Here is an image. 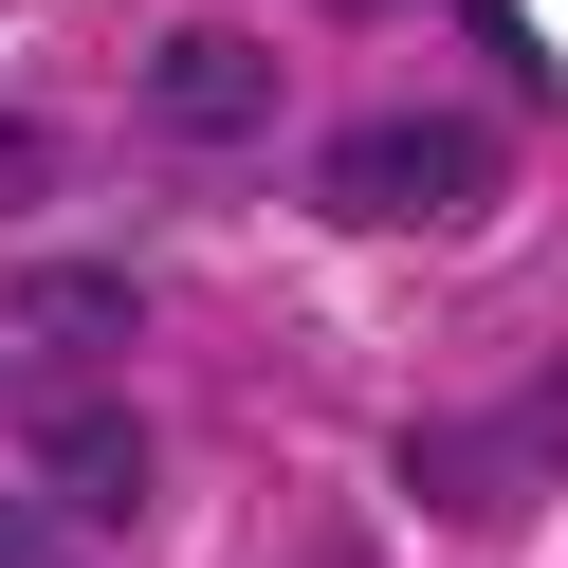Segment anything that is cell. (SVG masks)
I'll return each instance as SVG.
<instances>
[{"instance_id": "8992f818", "label": "cell", "mask_w": 568, "mask_h": 568, "mask_svg": "<svg viewBox=\"0 0 568 568\" xmlns=\"http://www.w3.org/2000/svg\"><path fill=\"white\" fill-rule=\"evenodd\" d=\"M38 202H55V129H38V111H0V221H38Z\"/></svg>"}, {"instance_id": "52a82bcc", "label": "cell", "mask_w": 568, "mask_h": 568, "mask_svg": "<svg viewBox=\"0 0 568 568\" xmlns=\"http://www.w3.org/2000/svg\"><path fill=\"white\" fill-rule=\"evenodd\" d=\"M495 440H514V458H531V477H568V367H550V385H531V404H514V422H495Z\"/></svg>"}, {"instance_id": "3957f363", "label": "cell", "mask_w": 568, "mask_h": 568, "mask_svg": "<svg viewBox=\"0 0 568 568\" xmlns=\"http://www.w3.org/2000/svg\"><path fill=\"white\" fill-rule=\"evenodd\" d=\"M148 129H165V148H257V129H275V38L184 19V38L148 55Z\"/></svg>"}, {"instance_id": "ba28073f", "label": "cell", "mask_w": 568, "mask_h": 568, "mask_svg": "<svg viewBox=\"0 0 568 568\" xmlns=\"http://www.w3.org/2000/svg\"><path fill=\"white\" fill-rule=\"evenodd\" d=\"M0 568H74V531H55L38 495H0Z\"/></svg>"}, {"instance_id": "277c9868", "label": "cell", "mask_w": 568, "mask_h": 568, "mask_svg": "<svg viewBox=\"0 0 568 568\" xmlns=\"http://www.w3.org/2000/svg\"><path fill=\"white\" fill-rule=\"evenodd\" d=\"M129 312H148V294H129V257H38L19 294H0V348L55 367V385H92V367L129 348Z\"/></svg>"}, {"instance_id": "6da1fadb", "label": "cell", "mask_w": 568, "mask_h": 568, "mask_svg": "<svg viewBox=\"0 0 568 568\" xmlns=\"http://www.w3.org/2000/svg\"><path fill=\"white\" fill-rule=\"evenodd\" d=\"M514 184V148H495L477 111H367L312 148V202H331L348 239H422V221H477V202Z\"/></svg>"}, {"instance_id": "5b68a950", "label": "cell", "mask_w": 568, "mask_h": 568, "mask_svg": "<svg viewBox=\"0 0 568 568\" xmlns=\"http://www.w3.org/2000/svg\"><path fill=\"white\" fill-rule=\"evenodd\" d=\"M514 477H531V458H495V422H404V495H422V514L477 531V514H514Z\"/></svg>"}, {"instance_id": "7a4b0ae2", "label": "cell", "mask_w": 568, "mask_h": 568, "mask_svg": "<svg viewBox=\"0 0 568 568\" xmlns=\"http://www.w3.org/2000/svg\"><path fill=\"white\" fill-rule=\"evenodd\" d=\"M19 495H38L55 531H129V514H148V422H129L111 385H38V422H19Z\"/></svg>"}]
</instances>
